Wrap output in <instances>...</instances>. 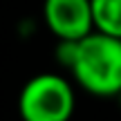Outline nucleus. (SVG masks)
Instances as JSON below:
<instances>
[{"label":"nucleus","mask_w":121,"mask_h":121,"mask_svg":"<svg viewBox=\"0 0 121 121\" xmlns=\"http://www.w3.org/2000/svg\"><path fill=\"white\" fill-rule=\"evenodd\" d=\"M63 63L76 83L94 96L121 94V38L90 31L78 40H63Z\"/></svg>","instance_id":"1"},{"label":"nucleus","mask_w":121,"mask_h":121,"mask_svg":"<svg viewBox=\"0 0 121 121\" xmlns=\"http://www.w3.org/2000/svg\"><path fill=\"white\" fill-rule=\"evenodd\" d=\"M22 121H69L74 112V90L69 81L56 74L29 78L18 96Z\"/></svg>","instance_id":"2"},{"label":"nucleus","mask_w":121,"mask_h":121,"mask_svg":"<svg viewBox=\"0 0 121 121\" xmlns=\"http://www.w3.org/2000/svg\"><path fill=\"white\" fill-rule=\"evenodd\" d=\"M43 18L47 29L60 40H78L94 31L90 0H45Z\"/></svg>","instance_id":"3"},{"label":"nucleus","mask_w":121,"mask_h":121,"mask_svg":"<svg viewBox=\"0 0 121 121\" xmlns=\"http://www.w3.org/2000/svg\"><path fill=\"white\" fill-rule=\"evenodd\" d=\"M94 29L121 38V0H90Z\"/></svg>","instance_id":"4"}]
</instances>
